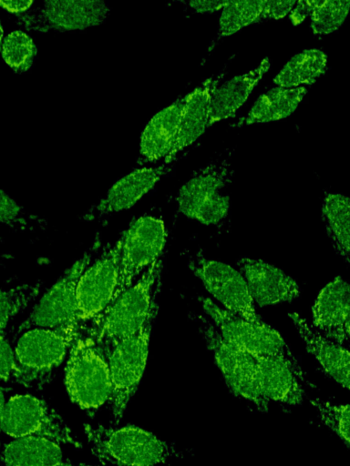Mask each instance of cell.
I'll return each mask as SVG.
<instances>
[{
  "label": "cell",
  "instance_id": "obj_1",
  "mask_svg": "<svg viewBox=\"0 0 350 466\" xmlns=\"http://www.w3.org/2000/svg\"><path fill=\"white\" fill-rule=\"evenodd\" d=\"M160 272L161 261L158 259L135 285L95 318V337L91 338L106 353L118 342L138 332L158 310Z\"/></svg>",
  "mask_w": 350,
  "mask_h": 466
},
{
  "label": "cell",
  "instance_id": "obj_2",
  "mask_svg": "<svg viewBox=\"0 0 350 466\" xmlns=\"http://www.w3.org/2000/svg\"><path fill=\"white\" fill-rule=\"evenodd\" d=\"M79 324L30 328L16 332L13 345V380L28 387L41 385L47 380L78 337Z\"/></svg>",
  "mask_w": 350,
  "mask_h": 466
},
{
  "label": "cell",
  "instance_id": "obj_3",
  "mask_svg": "<svg viewBox=\"0 0 350 466\" xmlns=\"http://www.w3.org/2000/svg\"><path fill=\"white\" fill-rule=\"evenodd\" d=\"M85 432L94 455L118 466H158L177 454L173 445L134 426L108 428L87 425Z\"/></svg>",
  "mask_w": 350,
  "mask_h": 466
},
{
  "label": "cell",
  "instance_id": "obj_4",
  "mask_svg": "<svg viewBox=\"0 0 350 466\" xmlns=\"http://www.w3.org/2000/svg\"><path fill=\"white\" fill-rule=\"evenodd\" d=\"M65 382L72 400L83 409H98L109 400L111 380L108 357L91 337L79 334L74 341Z\"/></svg>",
  "mask_w": 350,
  "mask_h": 466
},
{
  "label": "cell",
  "instance_id": "obj_5",
  "mask_svg": "<svg viewBox=\"0 0 350 466\" xmlns=\"http://www.w3.org/2000/svg\"><path fill=\"white\" fill-rule=\"evenodd\" d=\"M166 238L164 223L158 218L143 216L132 223L120 238L118 280L111 303L160 259Z\"/></svg>",
  "mask_w": 350,
  "mask_h": 466
},
{
  "label": "cell",
  "instance_id": "obj_6",
  "mask_svg": "<svg viewBox=\"0 0 350 466\" xmlns=\"http://www.w3.org/2000/svg\"><path fill=\"white\" fill-rule=\"evenodd\" d=\"M157 312L149 316L138 332L118 342L106 353L111 380L109 400L115 421L122 417L144 372L150 332Z\"/></svg>",
  "mask_w": 350,
  "mask_h": 466
},
{
  "label": "cell",
  "instance_id": "obj_7",
  "mask_svg": "<svg viewBox=\"0 0 350 466\" xmlns=\"http://www.w3.org/2000/svg\"><path fill=\"white\" fill-rule=\"evenodd\" d=\"M195 318L200 333L212 352L230 390L235 395L253 402L259 409H266L269 400L262 391L254 357L227 342L208 317L195 315Z\"/></svg>",
  "mask_w": 350,
  "mask_h": 466
},
{
  "label": "cell",
  "instance_id": "obj_8",
  "mask_svg": "<svg viewBox=\"0 0 350 466\" xmlns=\"http://www.w3.org/2000/svg\"><path fill=\"white\" fill-rule=\"evenodd\" d=\"M1 432L12 438L36 436L77 446L62 418L42 400L15 394L6 400Z\"/></svg>",
  "mask_w": 350,
  "mask_h": 466
},
{
  "label": "cell",
  "instance_id": "obj_9",
  "mask_svg": "<svg viewBox=\"0 0 350 466\" xmlns=\"http://www.w3.org/2000/svg\"><path fill=\"white\" fill-rule=\"evenodd\" d=\"M203 310L211 319L221 337L230 344L254 356H279L297 361L281 335L266 323L257 325L216 305L208 298H199Z\"/></svg>",
  "mask_w": 350,
  "mask_h": 466
},
{
  "label": "cell",
  "instance_id": "obj_10",
  "mask_svg": "<svg viewBox=\"0 0 350 466\" xmlns=\"http://www.w3.org/2000/svg\"><path fill=\"white\" fill-rule=\"evenodd\" d=\"M188 266L225 309L252 323L264 324L239 271L226 263L207 259L201 251L189 256Z\"/></svg>",
  "mask_w": 350,
  "mask_h": 466
},
{
  "label": "cell",
  "instance_id": "obj_11",
  "mask_svg": "<svg viewBox=\"0 0 350 466\" xmlns=\"http://www.w3.org/2000/svg\"><path fill=\"white\" fill-rule=\"evenodd\" d=\"M91 261L90 252L81 257L37 301L17 332L30 328H59L80 323L77 319V287Z\"/></svg>",
  "mask_w": 350,
  "mask_h": 466
},
{
  "label": "cell",
  "instance_id": "obj_12",
  "mask_svg": "<svg viewBox=\"0 0 350 466\" xmlns=\"http://www.w3.org/2000/svg\"><path fill=\"white\" fill-rule=\"evenodd\" d=\"M120 239L108 248L82 273L77 287V319H94L111 303L115 292Z\"/></svg>",
  "mask_w": 350,
  "mask_h": 466
},
{
  "label": "cell",
  "instance_id": "obj_13",
  "mask_svg": "<svg viewBox=\"0 0 350 466\" xmlns=\"http://www.w3.org/2000/svg\"><path fill=\"white\" fill-rule=\"evenodd\" d=\"M108 11V5L103 1H46L36 15L25 20L30 26L41 30H78L101 24Z\"/></svg>",
  "mask_w": 350,
  "mask_h": 466
},
{
  "label": "cell",
  "instance_id": "obj_14",
  "mask_svg": "<svg viewBox=\"0 0 350 466\" xmlns=\"http://www.w3.org/2000/svg\"><path fill=\"white\" fill-rule=\"evenodd\" d=\"M350 288L341 277L328 283L313 306V326L320 334L342 346L350 338Z\"/></svg>",
  "mask_w": 350,
  "mask_h": 466
},
{
  "label": "cell",
  "instance_id": "obj_15",
  "mask_svg": "<svg viewBox=\"0 0 350 466\" xmlns=\"http://www.w3.org/2000/svg\"><path fill=\"white\" fill-rule=\"evenodd\" d=\"M237 266L253 302L260 307L292 301L300 295L296 281L267 262L243 257Z\"/></svg>",
  "mask_w": 350,
  "mask_h": 466
},
{
  "label": "cell",
  "instance_id": "obj_16",
  "mask_svg": "<svg viewBox=\"0 0 350 466\" xmlns=\"http://www.w3.org/2000/svg\"><path fill=\"white\" fill-rule=\"evenodd\" d=\"M262 391L268 400L299 404L304 391L298 361L279 356H254Z\"/></svg>",
  "mask_w": 350,
  "mask_h": 466
},
{
  "label": "cell",
  "instance_id": "obj_17",
  "mask_svg": "<svg viewBox=\"0 0 350 466\" xmlns=\"http://www.w3.org/2000/svg\"><path fill=\"white\" fill-rule=\"evenodd\" d=\"M167 172L164 166L136 169L117 181L107 195L85 216L93 220L131 208Z\"/></svg>",
  "mask_w": 350,
  "mask_h": 466
},
{
  "label": "cell",
  "instance_id": "obj_18",
  "mask_svg": "<svg viewBox=\"0 0 350 466\" xmlns=\"http://www.w3.org/2000/svg\"><path fill=\"white\" fill-rule=\"evenodd\" d=\"M231 177L230 167L224 162L207 166L180 188L177 196L179 210L196 219L206 207L222 195L221 189L230 182Z\"/></svg>",
  "mask_w": 350,
  "mask_h": 466
},
{
  "label": "cell",
  "instance_id": "obj_19",
  "mask_svg": "<svg viewBox=\"0 0 350 466\" xmlns=\"http://www.w3.org/2000/svg\"><path fill=\"white\" fill-rule=\"evenodd\" d=\"M306 350L316 359L323 370L336 382L349 389V350L344 346L326 339L314 329L299 314L290 313Z\"/></svg>",
  "mask_w": 350,
  "mask_h": 466
},
{
  "label": "cell",
  "instance_id": "obj_20",
  "mask_svg": "<svg viewBox=\"0 0 350 466\" xmlns=\"http://www.w3.org/2000/svg\"><path fill=\"white\" fill-rule=\"evenodd\" d=\"M222 76L221 74L206 79L183 97L180 127L174 147L168 156L170 159L191 145L209 127L211 98Z\"/></svg>",
  "mask_w": 350,
  "mask_h": 466
},
{
  "label": "cell",
  "instance_id": "obj_21",
  "mask_svg": "<svg viewBox=\"0 0 350 466\" xmlns=\"http://www.w3.org/2000/svg\"><path fill=\"white\" fill-rule=\"evenodd\" d=\"M0 466H74L58 443L50 439L26 436L0 445Z\"/></svg>",
  "mask_w": 350,
  "mask_h": 466
},
{
  "label": "cell",
  "instance_id": "obj_22",
  "mask_svg": "<svg viewBox=\"0 0 350 466\" xmlns=\"http://www.w3.org/2000/svg\"><path fill=\"white\" fill-rule=\"evenodd\" d=\"M269 58H264L253 69L232 77L212 93L210 103L209 127L235 115L253 88L270 68Z\"/></svg>",
  "mask_w": 350,
  "mask_h": 466
},
{
  "label": "cell",
  "instance_id": "obj_23",
  "mask_svg": "<svg viewBox=\"0 0 350 466\" xmlns=\"http://www.w3.org/2000/svg\"><path fill=\"white\" fill-rule=\"evenodd\" d=\"M184 98L159 111L147 124L140 137V154L148 160L168 157L178 135Z\"/></svg>",
  "mask_w": 350,
  "mask_h": 466
},
{
  "label": "cell",
  "instance_id": "obj_24",
  "mask_svg": "<svg viewBox=\"0 0 350 466\" xmlns=\"http://www.w3.org/2000/svg\"><path fill=\"white\" fill-rule=\"evenodd\" d=\"M307 89L276 86L261 95L248 113L247 125L280 120L294 112Z\"/></svg>",
  "mask_w": 350,
  "mask_h": 466
},
{
  "label": "cell",
  "instance_id": "obj_25",
  "mask_svg": "<svg viewBox=\"0 0 350 466\" xmlns=\"http://www.w3.org/2000/svg\"><path fill=\"white\" fill-rule=\"evenodd\" d=\"M325 229L335 252L346 263L350 259V200L339 193L325 196L322 207Z\"/></svg>",
  "mask_w": 350,
  "mask_h": 466
},
{
  "label": "cell",
  "instance_id": "obj_26",
  "mask_svg": "<svg viewBox=\"0 0 350 466\" xmlns=\"http://www.w3.org/2000/svg\"><path fill=\"white\" fill-rule=\"evenodd\" d=\"M327 67V56L320 49H307L293 56L273 78L281 87H299L314 83Z\"/></svg>",
  "mask_w": 350,
  "mask_h": 466
},
{
  "label": "cell",
  "instance_id": "obj_27",
  "mask_svg": "<svg viewBox=\"0 0 350 466\" xmlns=\"http://www.w3.org/2000/svg\"><path fill=\"white\" fill-rule=\"evenodd\" d=\"M262 9L263 1H229L221 11L218 35L228 36L261 21Z\"/></svg>",
  "mask_w": 350,
  "mask_h": 466
},
{
  "label": "cell",
  "instance_id": "obj_28",
  "mask_svg": "<svg viewBox=\"0 0 350 466\" xmlns=\"http://www.w3.org/2000/svg\"><path fill=\"white\" fill-rule=\"evenodd\" d=\"M38 284H21L0 289V336L8 324L32 303L39 293Z\"/></svg>",
  "mask_w": 350,
  "mask_h": 466
},
{
  "label": "cell",
  "instance_id": "obj_29",
  "mask_svg": "<svg viewBox=\"0 0 350 466\" xmlns=\"http://www.w3.org/2000/svg\"><path fill=\"white\" fill-rule=\"evenodd\" d=\"M349 1H313L311 27L316 35H327L338 29L349 13Z\"/></svg>",
  "mask_w": 350,
  "mask_h": 466
},
{
  "label": "cell",
  "instance_id": "obj_30",
  "mask_svg": "<svg viewBox=\"0 0 350 466\" xmlns=\"http://www.w3.org/2000/svg\"><path fill=\"white\" fill-rule=\"evenodd\" d=\"M36 54L33 39L25 32H11L4 40L2 55L5 63L16 72L26 71Z\"/></svg>",
  "mask_w": 350,
  "mask_h": 466
},
{
  "label": "cell",
  "instance_id": "obj_31",
  "mask_svg": "<svg viewBox=\"0 0 350 466\" xmlns=\"http://www.w3.org/2000/svg\"><path fill=\"white\" fill-rule=\"evenodd\" d=\"M0 224L26 231H36L44 227L42 219L27 214L2 189H0Z\"/></svg>",
  "mask_w": 350,
  "mask_h": 466
},
{
  "label": "cell",
  "instance_id": "obj_32",
  "mask_svg": "<svg viewBox=\"0 0 350 466\" xmlns=\"http://www.w3.org/2000/svg\"><path fill=\"white\" fill-rule=\"evenodd\" d=\"M313 404L318 410L322 421L348 446L349 405H334L321 400H314Z\"/></svg>",
  "mask_w": 350,
  "mask_h": 466
},
{
  "label": "cell",
  "instance_id": "obj_33",
  "mask_svg": "<svg viewBox=\"0 0 350 466\" xmlns=\"http://www.w3.org/2000/svg\"><path fill=\"white\" fill-rule=\"evenodd\" d=\"M15 360L13 346L4 336H0V381H7L14 378Z\"/></svg>",
  "mask_w": 350,
  "mask_h": 466
},
{
  "label": "cell",
  "instance_id": "obj_34",
  "mask_svg": "<svg viewBox=\"0 0 350 466\" xmlns=\"http://www.w3.org/2000/svg\"><path fill=\"white\" fill-rule=\"evenodd\" d=\"M295 3V1H263L261 20L282 18L291 12Z\"/></svg>",
  "mask_w": 350,
  "mask_h": 466
},
{
  "label": "cell",
  "instance_id": "obj_35",
  "mask_svg": "<svg viewBox=\"0 0 350 466\" xmlns=\"http://www.w3.org/2000/svg\"><path fill=\"white\" fill-rule=\"evenodd\" d=\"M313 1H298L291 10L290 19L293 25H298L310 15Z\"/></svg>",
  "mask_w": 350,
  "mask_h": 466
},
{
  "label": "cell",
  "instance_id": "obj_36",
  "mask_svg": "<svg viewBox=\"0 0 350 466\" xmlns=\"http://www.w3.org/2000/svg\"><path fill=\"white\" fill-rule=\"evenodd\" d=\"M229 1H190L189 5L198 13L214 12L222 9Z\"/></svg>",
  "mask_w": 350,
  "mask_h": 466
},
{
  "label": "cell",
  "instance_id": "obj_37",
  "mask_svg": "<svg viewBox=\"0 0 350 466\" xmlns=\"http://www.w3.org/2000/svg\"><path fill=\"white\" fill-rule=\"evenodd\" d=\"M33 1L0 0V6L12 13H23L30 8Z\"/></svg>",
  "mask_w": 350,
  "mask_h": 466
},
{
  "label": "cell",
  "instance_id": "obj_38",
  "mask_svg": "<svg viewBox=\"0 0 350 466\" xmlns=\"http://www.w3.org/2000/svg\"><path fill=\"white\" fill-rule=\"evenodd\" d=\"M6 392L7 390L2 386H0V433H1V420L5 409V405L6 402Z\"/></svg>",
  "mask_w": 350,
  "mask_h": 466
},
{
  "label": "cell",
  "instance_id": "obj_39",
  "mask_svg": "<svg viewBox=\"0 0 350 466\" xmlns=\"http://www.w3.org/2000/svg\"><path fill=\"white\" fill-rule=\"evenodd\" d=\"M3 34H4L3 27H2V25L0 23V44H1V41H2V38H3Z\"/></svg>",
  "mask_w": 350,
  "mask_h": 466
}]
</instances>
